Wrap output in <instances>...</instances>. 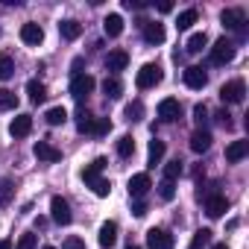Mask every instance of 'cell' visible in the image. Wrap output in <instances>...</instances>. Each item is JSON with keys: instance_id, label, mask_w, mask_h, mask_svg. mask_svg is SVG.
I'll return each instance as SVG.
<instances>
[{"instance_id": "obj_19", "label": "cell", "mask_w": 249, "mask_h": 249, "mask_svg": "<svg viewBox=\"0 0 249 249\" xmlns=\"http://www.w3.org/2000/svg\"><path fill=\"white\" fill-rule=\"evenodd\" d=\"M106 164H108L106 159H94V161L82 170V182H85V185H94V182L100 179V173H103V167H106Z\"/></svg>"}, {"instance_id": "obj_39", "label": "cell", "mask_w": 249, "mask_h": 249, "mask_svg": "<svg viewBox=\"0 0 249 249\" xmlns=\"http://www.w3.org/2000/svg\"><path fill=\"white\" fill-rule=\"evenodd\" d=\"M91 188H94V194H97V196H108V191H111L108 179H97V182H94Z\"/></svg>"}, {"instance_id": "obj_6", "label": "cell", "mask_w": 249, "mask_h": 249, "mask_svg": "<svg viewBox=\"0 0 249 249\" xmlns=\"http://www.w3.org/2000/svg\"><path fill=\"white\" fill-rule=\"evenodd\" d=\"M185 85L194 88V91H202L208 85V73L199 65H191V68H185Z\"/></svg>"}, {"instance_id": "obj_21", "label": "cell", "mask_w": 249, "mask_h": 249, "mask_svg": "<svg viewBox=\"0 0 249 249\" xmlns=\"http://www.w3.org/2000/svg\"><path fill=\"white\" fill-rule=\"evenodd\" d=\"M103 33H106L108 38H117V36L123 33V18H120V15H108V18L103 21Z\"/></svg>"}, {"instance_id": "obj_28", "label": "cell", "mask_w": 249, "mask_h": 249, "mask_svg": "<svg viewBox=\"0 0 249 249\" xmlns=\"http://www.w3.org/2000/svg\"><path fill=\"white\" fill-rule=\"evenodd\" d=\"M117 156H120V159L135 156V138H132V135H123V138L117 141Z\"/></svg>"}, {"instance_id": "obj_37", "label": "cell", "mask_w": 249, "mask_h": 249, "mask_svg": "<svg viewBox=\"0 0 249 249\" xmlns=\"http://www.w3.org/2000/svg\"><path fill=\"white\" fill-rule=\"evenodd\" d=\"M108 129H111V120L108 117H94V129H91L94 135H106Z\"/></svg>"}, {"instance_id": "obj_31", "label": "cell", "mask_w": 249, "mask_h": 249, "mask_svg": "<svg viewBox=\"0 0 249 249\" xmlns=\"http://www.w3.org/2000/svg\"><path fill=\"white\" fill-rule=\"evenodd\" d=\"M182 170H185V164H182L179 159H173V161L164 164V179H167V182H176V179L182 176Z\"/></svg>"}, {"instance_id": "obj_40", "label": "cell", "mask_w": 249, "mask_h": 249, "mask_svg": "<svg viewBox=\"0 0 249 249\" xmlns=\"http://www.w3.org/2000/svg\"><path fill=\"white\" fill-rule=\"evenodd\" d=\"M214 120L220 123V126H226V129H231V114H229L226 108H220V111L214 114Z\"/></svg>"}, {"instance_id": "obj_47", "label": "cell", "mask_w": 249, "mask_h": 249, "mask_svg": "<svg viewBox=\"0 0 249 249\" xmlns=\"http://www.w3.org/2000/svg\"><path fill=\"white\" fill-rule=\"evenodd\" d=\"M126 249H141V246H132V243H129V246H126Z\"/></svg>"}, {"instance_id": "obj_32", "label": "cell", "mask_w": 249, "mask_h": 249, "mask_svg": "<svg viewBox=\"0 0 249 249\" xmlns=\"http://www.w3.org/2000/svg\"><path fill=\"white\" fill-rule=\"evenodd\" d=\"M12 76H15V62H12V56L0 53V79H12Z\"/></svg>"}, {"instance_id": "obj_15", "label": "cell", "mask_w": 249, "mask_h": 249, "mask_svg": "<svg viewBox=\"0 0 249 249\" xmlns=\"http://www.w3.org/2000/svg\"><path fill=\"white\" fill-rule=\"evenodd\" d=\"M97 240H100V246L103 249H111L114 243H117V223H103L100 226V234H97Z\"/></svg>"}, {"instance_id": "obj_20", "label": "cell", "mask_w": 249, "mask_h": 249, "mask_svg": "<svg viewBox=\"0 0 249 249\" xmlns=\"http://www.w3.org/2000/svg\"><path fill=\"white\" fill-rule=\"evenodd\" d=\"M208 147H211V132L196 129V132L191 135V150H194V153H205Z\"/></svg>"}, {"instance_id": "obj_23", "label": "cell", "mask_w": 249, "mask_h": 249, "mask_svg": "<svg viewBox=\"0 0 249 249\" xmlns=\"http://www.w3.org/2000/svg\"><path fill=\"white\" fill-rule=\"evenodd\" d=\"M27 94H30L33 103H44V100H47V85L38 82V79H30V82H27Z\"/></svg>"}, {"instance_id": "obj_43", "label": "cell", "mask_w": 249, "mask_h": 249, "mask_svg": "<svg viewBox=\"0 0 249 249\" xmlns=\"http://www.w3.org/2000/svg\"><path fill=\"white\" fill-rule=\"evenodd\" d=\"M132 214H135V217H144V214H147V202L135 199V202H132Z\"/></svg>"}, {"instance_id": "obj_34", "label": "cell", "mask_w": 249, "mask_h": 249, "mask_svg": "<svg viewBox=\"0 0 249 249\" xmlns=\"http://www.w3.org/2000/svg\"><path fill=\"white\" fill-rule=\"evenodd\" d=\"M0 108H18V94L9 88H0Z\"/></svg>"}, {"instance_id": "obj_3", "label": "cell", "mask_w": 249, "mask_h": 249, "mask_svg": "<svg viewBox=\"0 0 249 249\" xmlns=\"http://www.w3.org/2000/svg\"><path fill=\"white\" fill-rule=\"evenodd\" d=\"M243 97H246L243 79H231V82H226V85L220 88V100H223V103H243Z\"/></svg>"}, {"instance_id": "obj_17", "label": "cell", "mask_w": 249, "mask_h": 249, "mask_svg": "<svg viewBox=\"0 0 249 249\" xmlns=\"http://www.w3.org/2000/svg\"><path fill=\"white\" fill-rule=\"evenodd\" d=\"M33 153H36V159H41V161H59V159H62V153H59L53 144H47V141H38V144L33 147Z\"/></svg>"}, {"instance_id": "obj_30", "label": "cell", "mask_w": 249, "mask_h": 249, "mask_svg": "<svg viewBox=\"0 0 249 249\" xmlns=\"http://www.w3.org/2000/svg\"><path fill=\"white\" fill-rule=\"evenodd\" d=\"M211 243V229H199L194 237H191V243H188V249H205Z\"/></svg>"}, {"instance_id": "obj_14", "label": "cell", "mask_w": 249, "mask_h": 249, "mask_svg": "<svg viewBox=\"0 0 249 249\" xmlns=\"http://www.w3.org/2000/svg\"><path fill=\"white\" fill-rule=\"evenodd\" d=\"M21 41L38 47V44L44 41V30H41L38 24H24V27H21Z\"/></svg>"}, {"instance_id": "obj_5", "label": "cell", "mask_w": 249, "mask_h": 249, "mask_svg": "<svg viewBox=\"0 0 249 249\" xmlns=\"http://www.w3.org/2000/svg\"><path fill=\"white\" fill-rule=\"evenodd\" d=\"M50 217L59 223V226H68L71 220H73V214H71V205H68V199H62V196H53L50 199Z\"/></svg>"}, {"instance_id": "obj_13", "label": "cell", "mask_w": 249, "mask_h": 249, "mask_svg": "<svg viewBox=\"0 0 249 249\" xmlns=\"http://www.w3.org/2000/svg\"><path fill=\"white\" fill-rule=\"evenodd\" d=\"M226 211H229V199L223 194H214V196L205 199V214L208 217H223Z\"/></svg>"}, {"instance_id": "obj_25", "label": "cell", "mask_w": 249, "mask_h": 249, "mask_svg": "<svg viewBox=\"0 0 249 249\" xmlns=\"http://www.w3.org/2000/svg\"><path fill=\"white\" fill-rule=\"evenodd\" d=\"M205 44H208V36H205V33H194V36L188 38V44H185V47H188V53H194V56H196V53H202V50H205Z\"/></svg>"}, {"instance_id": "obj_12", "label": "cell", "mask_w": 249, "mask_h": 249, "mask_svg": "<svg viewBox=\"0 0 249 249\" xmlns=\"http://www.w3.org/2000/svg\"><path fill=\"white\" fill-rule=\"evenodd\" d=\"M150 188H153V182H150L147 173H135V176L129 179V196H135V199H141Z\"/></svg>"}, {"instance_id": "obj_48", "label": "cell", "mask_w": 249, "mask_h": 249, "mask_svg": "<svg viewBox=\"0 0 249 249\" xmlns=\"http://www.w3.org/2000/svg\"><path fill=\"white\" fill-rule=\"evenodd\" d=\"M44 249H56V246H44Z\"/></svg>"}, {"instance_id": "obj_35", "label": "cell", "mask_w": 249, "mask_h": 249, "mask_svg": "<svg viewBox=\"0 0 249 249\" xmlns=\"http://www.w3.org/2000/svg\"><path fill=\"white\" fill-rule=\"evenodd\" d=\"M36 246H38V240H36L33 231H24V234L18 237V243H15V249H36Z\"/></svg>"}, {"instance_id": "obj_27", "label": "cell", "mask_w": 249, "mask_h": 249, "mask_svg": "<svg viewBox=\"0 0 249 249\" xmlns=\"http://www.w3.org/2000/svg\"><path fill=\"white\" fill-rule=\"evenodd\" d=\"M47 123L50 126H62V123L68 120V111H65V106H53V108H47Z\"/></svg>"}, {"instance_id": "obj_33", "label": "cell", "mask_w": 249, "mask_h": 249, "mask_svg": "<svg viewBox=\"0 0 249 249\" xmlns=\"http://www.w3.org/2000/svg\"><path fill=\"white\" fill-rule=\"evenodd\" d=\"M196 18H199V12H196V9H185V12L179 15L176 27H179V30H191V27L196 24Z\"/></svg>"}, {"instance_id": "obj_10", "label": "cell", "mask_w": 249, "mask_h": 249, "mask_svg": "<svg viewBox=\"0 0 249 249\" xmlns=\"http://www.w3.org/2000/svg\"><path fill=\"white\" fill-rule=\"evenodd\" d=\"M33 132V117L30 114H18L12 123H9V135L12 138H27Z\"/></svg>"}, {"instance_id": "obj_8", "label": "cell", "mask_w": 249, "mask_h": 249, "mask_svg": "<svg viewBox=\"0 0 249 249\" xmlns=\"http://www.w3.org/2000/svg\"><path fill=\"white\" fill-rule=\"evenodd\" d=\"M220 21H223L226 30H237V33H243V27H246V15H243V9H223Z\"/></svg>"}, {"instance_id": "obj_26", "label": "cell", "mask_w": 249, "mask_h": 249, "mask_svg": "<svg viewBox=\"0 0 249 249\" xmlns=\"http://www.w3.org/2000/svg\"><path fill=\"white\" fill-rule=\"evenodd\" d=\"M120 91H123V85H120V79H117V76H106V79H103V94H106V97L117 100V97H120Z\"/></svg>"}, {"instance_id": "obj_1", "label": "cell", "mask_w": 249, "mask_h": 249, "mask_svg": "<svg viewBox=\"0 0 249 249\" xmlns=\"http://www.w3.org/2000/svg\"><path fill=\"white\" fill-rule=\"evenodd\" d=\"M231 59H234V41L217 38L214 47H211V62H214V65H229Z\"/></svg>"}, {"instance_id": "obj_2", "label": "cell", "mask_w": 249, "mask_h": 249, "mask_svg": "<svg viewBox=\"0 0 249 249\" xmlns=\"http://www.w3.org/2000/svg\"><path fill=\"white\" fill-rule=\"evenodd\" d=\"M138 88L141 91H147V88H156L159 82H161V68L159 65H144L141 71H138Z\"/></svg>"}, {"instance_id": "obj_46", "label": "cell", "mask_w": 249, "mask_h": 249, "mask_svg": "<svg viewBox=\"0 0 249 249\" xmlns=\"http://www.w3.org/2000/svg\"><path fill=\"white\" fill-rule=\"evenodd\" d=\"M211 249H229V246H226V243H214Z\"/></svg>"}, {"instance_id": "obj_41", "label": "cell", "mask_w": 249, "mask_h": 249, "mask_svg": "<svg viewBox=\"0 0 249 249\" xmlns=\"http://www.w3.org/2000/svg\"><path fill=\"white\" fill-rule=\"evenodd\" d=\"M194 117H196V123H199V126H202V123L208 120V108L199 103V106H194Z\"/></svg>"}, {"instance_id": "obj_16", "label": "cell", "mask_w": 249, "mask_h": 249, "mask_svg": "<svg viewBox=\"0 0 249 249\" xmlns=\"http://www.w3.org/2000/svg\"><path fill=\"white\" fill-rule=\"evenodd\" d=\"M246 153H249V141H231V144L226 147V161L237 164V161L246 159Z\"/></svg>"}, {"instance_id": "obj_42", "label": "cell", "mask_w": 249, "mask_h": 249, "mask_svg": "<svg viewBox=\"0 0 249 249\" xmlns=\"http://www.w3.org/2000/svg\"><path fill=\"white\" fill-rule=\"evenodd\" d=\"M62 249H85V243H82V237H68L62 243Z\"/></svg>"}, {"instance_id": "obj_7", "label": "cell", "mask_w": 249, "mask_h": 249, "mask_svg": "<svg viewBox=\"0 0 249 249\" xmlns=\"http://www.w3.org/2000/svg\"><path fill=\"white\" fill-rule=\"evenodd\" d=\"M147 246L150 249H173V234L164 229H150L147 231Z\"/></svg>"}, {"instance_id": "obj_9", "label": "cell", "mask_w": 249, "mask_h": 249, "mask_svg": "<svg viewBox=\"0 0 249 249\" xmlns=\"http://www.w3.org/2000/svg\"><path fill=\"white\" fill-rule=\"evenodd\" d=\"M141 30H144V41L147 44H161L164 41V24H159V21H141Z\"/></svg>"}, {"instance_id": "obj_29", "label": "cell", "mask_w": 249, "mask_h": 249, "mask_svg": "<svg viewBox=\"0 0 249 249\" xmlns=\"http://www.w3.org/2000/svg\"><path fill=\"white\" fill-rule=\"evenodd\" d=\"M76 129H79V132H91V129H94V114H91V111H85V108L76 111Z\"/></svg>"}, {"instance_id": "obj_11", "label": "cell", "mask_w": 249, "mask_h": 249, "mask_svg": "<svg viewBox=\"0 0 249 249\" xmlns=\"http://www.w3.org/2000/svg\"><path fill=\"white\" fill-rule=\"evenodd\" d=\"M179 114H182V106H179V100L167 97V100H161V103H159V117H161L164 123H173Z\"/></svg>"}, {"instance_id": "obj_24", "label": "cell", "mask_w": 249, "mask_h": 249, "mask_svg": "<svg viewBox=\"0 0 249 249\" xmlns=\"http://www.w3.org/2000/svg\"><path fill=\"white\" fill-rule=\"evenodd\" d=\"M164 153H167V147H164V141H159V138H153V141H150V153H147V156H150V167H156V164H159V161L164 159Z\"/></svg>"}, {"instance_id": "obj_36", "label": "cell", "mask_w": 249, "mask_h": 249, "mask_svg": "<svg viewBox=\"0 0 249 249\" xmlns=\"http://www.w3.org/2000/svg\"><path fill=\"white\" fill-rule=\"evenodd\" d=\"M159 196H161V199H164V202H170V199H173V196H176V185H173V182H167V179H164V182H161V185H159Z\"/></svg>"}, {"instance_id": "obj_38", "label": "cell", "mask_w": 249, "mask_h": 249, "mask_svg": "<svg viewBox=\"0 0 249 249\" xmlns=\"http://www.w3.org/2000/svg\"><path fill=\"white\" fill-rule=\"evenodd\" d=\"M141 114H144V106H141V103L126 106V120H141Z\"/></svg>"}, {"instance_id": "obj_18", "label": "cell", "mask_w": 249, "mask_h": 249, "mask_svg": "<svg viewBox=\"0 0 249 249\" xmlns=\"http://www.w3.org/2000/svg\"><path fill=\"white\" fill-rule=\"evenodd\" d=\"M129 65V53L126 50H111L108 56H106V68L108 71H123Z\"/></svg>"}, {"instance_id": "obj_22", "label": "cell", "mask_w": 249, "mask_h": 249, "mask_svg": "<svg viewBox=\"0 0 249 249\" xmlns=\"http://www.w3.org/2000/svg\"><path fill=\"white\" fill-rule=\"evenodd\" d=\"M59 33H62V38L73 41V38H79V36H82V24L68 18V21H62V24H59Z\"/></svg>"}, {"instance_id": "obj_4", "label": "cell", "mask_w": 249, "mask_h": 249, "mask_svg": "<svg viewBox=\"0 0 249 249\" xmlns=\"http://www.w3.org/2000/svg\"><path fill=\"white\" fill-rule=\"evenodd\" d=\"M94 76H88V73H76L73 79H71V94L76 97V100H85L91 91H94Z\"/></svg>"}, {"instance_id": "obj_44", "label": "cell", "mask_w": 249, "mask_h": 249, "mask_svg": "<svg viewBox=\"0 0 249 249\" xmlns=\"http://www.w3.org/2000/svg\"><path fill=\"white\" fill-rule=\"evenodd\" d=\"M159 12H173V3H170V0H161V3H159Z\"/></svg>"}, {"instance_id": "obj_45", "label": "cell", "mask_w": 249, "mask_h": 249, "mask_svg": "<svg viewBox=\"0 0 249 249\" xmlns=\"http://www.w3.org/2000/svg\"><path fill=\"white\" fill-rule=\"evenodd\" d=\"M0 249H12V243L9 240H0Z\"/></svg>"}]
</instances>
